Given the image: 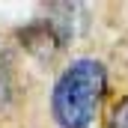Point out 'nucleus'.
<instances>
[{
  "label": "nucleus",
  "instance_id": "f257e3e1",
  "mask_svg": "<svg viewBox=\"0 0 128 128\" xmlns=\"http://www.w3.org/2000/svg\"><path fill=\"white\" fill-rule=\"evenodd\" d=\"M107 92V68L101 60L78 57L66 66L51 92V113L60 128H90Z\"/></svg>",
  "mask_w": 128,
  "mask_h": 128
},
{
  "label": "nucleus",
  "instance_id": "f03ea898",
  "mask_svg": "<svg viewBox=\"0 0 128 128\" xmlns=\"http://www.w3.org/2000/svg\"><path fill=\"white\" fill-rule=\"evenodd\" d=\"M18 39H21V48L30 51L33 57L42 60V63L54 60V57L66 48V42H68V36H66L51 18H45V21L39 18V21H33L30 27L18 30Z\"/></svg>",
  "mask_w": 128,
  "mask_h": 128
},
{
  "label": "nucleus",
  "instance_id": "7ed1b4c3",
  "mask_svg": "<svg viewBox=\"0 0 128 128\" xmlns=\"http://www.w3.org/2000/svg\"><path fill=\"white\" fill-rule=\"evenodd\" d=\"M107 128H128V96H122L107 116Z\"/></svg>",
  "mask_w": 128,
  "mask_h": 128
}]
</instances>
